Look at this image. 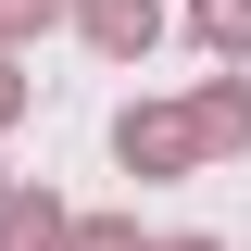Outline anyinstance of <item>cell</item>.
Listing matches in <instances>:
<instances>
[{
	"label": "cell",
	"instance_id": "6da1fadb",
	"mask_svg": "<svg viewBox=\"0 0 251 251\" xmlns=\"http://www.w3.org/2000/svg\"><path fill=\"white\" fill-rule=\"evenodd\" d=\"M113 163L138 188H163V176H201V138H188V100H126L113 113Z\"/></svg>",
	"mask_w": 251,
	"mask_h": 251
},
{
	"label": "cell",
	"instance_id": "7a4b0ae2",
	"mask_svg": "<svg viewBox=\"0 0 251 251\" xmlns=\"http://www.w3.org/2000/svg\"><path fill=\"white\" fill-rule=\"evenodd\" d=\"M63 25L88 38L100 63H151L163 50V0H63Z\"/></svg>",
	"mask_w": 251,
	"mask_h": 251
},
{
	"label": "cell",
	"instance_id": "3957f363",
	"mask_svg": "<svg viewBox=\"0 0 251 251\" xmlns=\"http://www.w3.org/2000/svg\"><path fill=\"white\" fill-rule=\"evenodd\" d=\"M188 138H201V163H239L251 151V75H239V63L188 88Z\"/></svg>",
	"mask_w": 251,
	"mask_h": 251
},
{
	"label": "cell",
	"instance_id": "277c9868",
	"mask_svg": "<svg viewBox=\"0 0 251 251\" xmlns=\"http://www.w3.org/2000/svg\"><path fill=\"white\" fill-rule=\"evenodd\" d=\"M0 251H63V201L50 188H25V176L0 188Z\"/></svg>",
	"mask_w": 251,
	"mask_h": 251
},
{
	"label": "cell",
	"instance_id": "5b68a950",
	"mask_svg": "<svg viewBox=\"0 0 251 251\" xmlns=\"http://www.w3.org/2000/svg\"><path fill=\"white\" fill-rule=\"evenodd\" d=\"M188 38L214 63H251V0H188Z\"/></svg>",
	"mask_w": 251,
	"mask_h": 251
},
{
	"label": "cell",
	"instance_id": "8992f818",
	"mask_svg": "<svg viewBox=\"0 0 251 251\" xmlns=\"http://www.w3.org/2000/svg\"><path fill=\"white\" fill-rule=\"evenodd\" d=\"M63 251H151L138 214H63Z\"/></svg>",
	"mask_w": 251,
	"mask_h": 251
},
{
	"label": "cell",
	"instance_id": "52a82bcc",
	"mask_svg": "<svg viewBox=\"0 0 251 251\" xmlns=\"http://www.w3.org/2000/svg\"><path fill=\"white\" fill-rule=\"evenodd\" d=\"M50 25H63V0H0V50H38Z\"/></svg>",
	"mask_w": 251,
	"mask_h": 251
},
{
	"label": "cell",
	"instance_id": "ba28073f",
	"mask_svg": "<svg viewBox=\"0 0 251 251\" xmlns=\"http://www.w3.org/2000/svg\"><path fill=\"white\" fill-rule=\"evenodd\" d=\"M25 113V50H0V126Z\"/></svg>",
	"mask_w": 251,
	"mask_h": 251
},
{
	"label": "cell",
	"instance_id": "9c48e42d",
	"mask_svg": "<svg viewBox=\"0 0 251 251\" xmlns=\"http://www.w3.org/2000/svg\"><path fill=\"white\" fill-rule=\"evenodd\" d=\"M151 251H226V239H201V226H176V239H151Z\"/></svg>",
	"mask_w": 251,
	"mask_h": 251
}]
</instances>
